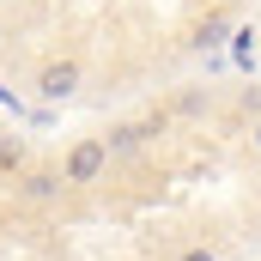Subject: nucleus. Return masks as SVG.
<instances>
[{
  "instance_id": "423d86ee",
  "label": "nucleus",
  "mask_w": 261,
  "mask_h": 261,
  "mask_svg": "<svg viewBox=\"0 0 261 261\" xmlns=\"http://www.w3.org/2000/svg\"><path fill=\"white\" fill-rule=\"evenodd\" d=\"M219 37H225V18H206V24L195 31V43H200V49H206V43H219Z\"/></svg>"
},
{
  "instance_id": "f03ea898",
  "label": "nucleus",
  "mask_w": 261,
  "mask_h": 261,
  "mask_svg": "<svg viewBox=\"0 0 261 261\" xmlns=\"http://www.w3.org/2000/svg\"><path fill=\"white\" fill-rule=\"evenodd\" d=\"M79 61H49L43 73H37V91H43V103H67L73 91H79Z\"/></svg>"
},
{
  "instance_id": "0eeeda50",
  "label": "nucleus",
  "mask_w": 261,
  "mask_h": 261,
  "mask_svg": "<svg viewBox=\"0 0 261 261\" xmlns=\"http://www.w3.org/2000/svg\"><path fill=\"white\" fill-rule=\"evenodd\" d=\"M176 261H219V255H213L206 243H195V249H182V255H176Z\"/></svg>"
},
{
  "instance_id": "7ed1b4c3",
  "label": "nucleus",
  "mask_w": 261,
  "mask_h": 261,
  "mask_svg": "<svg viewBox=\"0 0 261 261\" xmlns=\"http://www.w3.org/2000/svg\"><path fill=\"white\" fill-rule=\"evenodd\" d=\"M158 134V122H128V128H116V134H103V146L110 152H134L140 140H152Z\"/></svg>"
},
{
  "instance_id": "f257e3e1",
  "label": "nucleus",
  "mask_w": 261,
  "mask_h": 261,
  "mask_svg": "<svg viewBox=\"0 0 261 261\" xmlns=\"http://www.w3.org/2000/svg\"><path fill=\"white\" fill-rule=\"evenodd\" d=\"M103 164H110V146L91 134V140H73V152H67V164H61V182H97L103 176Z\"/></svg>"
},
{
  "instance_id": "6e6552de",
  "label": "nucleus",
  "mask_w": 261,
  "mask_h": 261,
  "mask_svg": "<svg viewBox=\"0 0 261 261\" xmlns=\"http://www.w3.org/2000/svg\"><path fill=\"white\" fill-rule=\"evenodd\" d=\"M255 152H261V122H255Z\"/></svg>"
},
{
  "instance_id": "20e7f679",
  "label": "nucleus",
  "mask_w": 261,
  "mask_h": 261,
  "mask_svg": "<svg viewBox=\"0 0 261 261\" xmlns=\"http://www.w3.org/2000/svg\"><path fill=\"white\" fill-rule=\"evenodd\" d=\"M18 195H24V200H49V195H61V170H31V176L18 182Z\"/></svg>"
},
{
  "instance_id": "39448f33",
  "label": "nucleus",
  "mask_w": 261,
  "mask_h": 261,
  "mask_svg": "<svg viewBox=\"0 0 261 261\" xmlns=\"http://www.w3.org/2000/svg\"><path fill=\"white\" fill-rule=\"evenodd\" d=\"M0 170H6V176H12V170H24V140L0 134Z\"/></svg>"
}]
</instances>
